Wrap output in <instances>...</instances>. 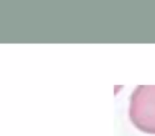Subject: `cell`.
<instances>
[{
    "label": "cell",
    "mask_w": 155,
    "mask_h": 136,
    "mask_svg": "<svg viewBox=\"0 0 155 136\" xmlns=\"http://www.w3.org/2000/svg\"><path fill=\"white\" fill-rule=\"evenodd\" d=\"M130 117L144 132L155 133V85H140L131 97Z\"/></svg>",
    "instance_id": "6da1fadb"
}]
</instances>
